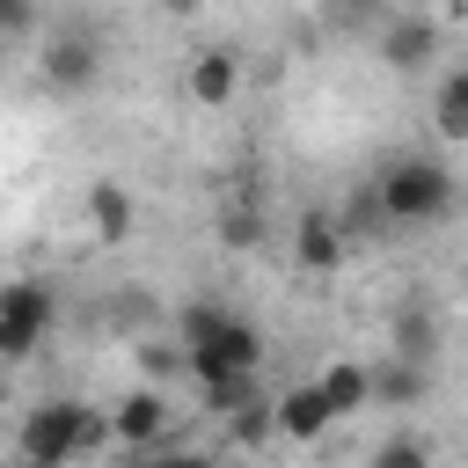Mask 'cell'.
Here are the masks:
<instances>
[{"mask_svg": "<svg viewBox=\"0 0 468 468\" xmlns=\"http://www.w3.org/2000/svg\"><path fill=\"white\" fill-rule=\"evenodd\" d=\"M292 263H300L307 278H336V271L351 263V234H344V219L322 212V205H307V212L292 219Z\"/></svg>", "mask_w": 468, "mask_h": 468, "instance_id": "obj_6", "label": "cell"}, {"mask_svg": "<svg viewBox=\"0 0 468 468\" xmlns=\"http://www.w3.org/2000/svg\"><path fill=\"white\" fill-rule=\"evenodd\" d=\"M431 58H439V15L410 7V15H395V22L380 29V66H388V73H424Z\"/></svg>", "mask_w": 468, "mask_h": 468, "instance_id": "obj_9", "label": "cell"}, {"mask_svg": "<svg viewBox=\"0 0 468 468\" xmlns=\"http://www.w3.org/2000/svg\"><path fill=\"white\" fill-rule=\"evenodd\" d=\"M431 132L446 146H468V66H446L431 80Z\"/></svg>", "mask_w": 468, "mask_h": 468, "instance_id": "obj_13", "label": "cell"}, {"mask_svg": "<svg viewBox=\"0 0 468 468\" xmlns=\"http://www.w3.org/2000/svg\"><path fill=\"white\" fill-rule=\"evenodd\" d=\"M373 197H380V212H388V227H439L453 205H461V183H453V168L446 161H431V154H395L380 176H373Z\"/></svg>", "mask_w": 468, "mask_h": 468, "instance_id": "obj_3", "label": "cell"}, {"mask_svg": "<svg viewBox=\"0 0 468 468\" xmlns=\"http://www.w3.org/2000/svg\"><path fill=\"white\" fill-rule=\"evenodd\" d=\"M314 380H322V395H329V410H336V417L373 410V366H366V358H329Z\"/></svg>", "mask_w": 468, "mask_h": 468, "instance_id": "obj_12", "label": "cell"}, {"mask_svg": "<svg viewBox=\"0 0 468 468\" xmlns=\"http://www.w3.org/2000/svg\"><path fill=\"white\" fill-rule=\"evenodd\" d=\"M176 351H183V373L212 395V410H234L263 366V329L219 300H190L176 314Z\"/></svg>", "mask_w": 468, "mask_h": 468, "instance_id": "obj_1", "label": "cell"}, {"mask_svg": "<svg viewBox=\"0 0 468 468\" xmlns=\"http://www.w3.org/2000/svg\"><path fill=\"white\" fill-rule=\"evenodd\" d=\"M227 417V431L241 439V446H263V439H278V402H256V388L234 402V410H219Z\"/></svg>", "mask_w": 468, "mask_h": 468, "instance_id": "obj_15", "label": "cell"}, {"mask_svg": "<svg viewBox=\"0 0 468 468\" xmlns=\"http://www.w3.org/2000/svg\"><path fill=\"white\" fill-rule=\"evenodd\" d=\"M366 468H431V439L424 431H410V424H395L380 446H373V461Z\"/></svg>", "mask_w": 468, "mask_h": 468, "instance_id": "obj_16", "label": "cell"}, {"mask_svg": "<svg viewBox=\"0 0 468 468\" xmlns=\"http://www.w3.org/2000/svg\"><path fill=\"white\" fill-rule=\"evenodd\" d=\"M410 402H424V366L380 358L373 366V410H410Z\"/></svg>", "mask_w": 468, "mask_h": 468, "instance_id": "obj_14", "label": "cell"}, {"mask_svg": "<svg viewBox=\"0 0 468 468\" xmlns=\"http://www.w3.org/2000/svg\"><path fill=\"white\" fill-rule=\"evenodd\" d=\"M102 439H110V410H88V402H73V395H51V402H37V410L15 424V461H22V468H73V461H88Z\"/></svg>", "mask_w": 468, "mask_h": 468, "instance_id": "obj_2", "label": "cell"}, {"mask_svg": "<svg viewBox=\"0 0 468 468\" xmlns=\"http://www.w3.org/2000/svg\"><path fill=\"white\" fill-rule=\"evenodd\" d=\"M219 241H227V249H256V241H263V219H256V205H241V212L227 205V212H219Z\"/></svg>", "mask_w": 468, "mask_h": 468, "instance_id": "obj_19", "label": "cell"}, {"mask_svg": "<svg viewBox=\"0 0 468 468\" xmlns=\"http://www.w3.org/2000/svg\"><path fill=\"white\" fill-rule=\"evenodd\" d=\"M80 212H88V234L95 241H124L132 234V219H139V205H132V190L124 183H88V197H80Z\"/></svg>", "mask_w": 468, "mask_h": 468, "instance_id": "obj_11", "label": "cell"}, {"mask_svg": "<svg viewBox=\"0 0 468 468\" xmlns=\"http://www.w3.org/2000/svg\"><path fill=\"white\" fill-rule=\"evenodd\" d=\"M58 329V300L44 278H15L0 292V358H37V344Z\"/></svg>", "mask_w": 468, "mask_h": 468, "instance_id": "obj_4", "label": "cell"}, {"mask_svg": "<svg viewBox=\"0 0 468 468\" xmlns=\"http://www.w3.org/2000/svg\"><path fill=\"white\" fill-rule=\"evenodd\" d=\"M44 80H51L58 95L95 88V80H102V37H95V29H58V37L44 44Z\"/></svg>", "mask_w": 468, "mask_h": 468, "instance_id": "obj_7", "label": "cell"}, {"mask_svg": "<svg viewBox=\"0 0 468 468\" xmlns=\"http://www.w3.org/2000/svg\"><path fill=\"white\" fill-rule=\"evenodd\" d=\"M431 344H439L431 314H424V307H402V314H395V358H410V366H431Z\"/></svg>", "mask_w": 468, "mask_h": 468, "instance_id": "obj_17", "label": "cell"}, {"mask_svg": "<svg viewBox=\"0 0 468 468\" xmlns=\"http://www.w3.org/2000/svg\"><path fill=\"white\" fill-rule=\"evenodd\" d=\"M7 29H15V37H29V0H7Z\"/></svg>", "mask_w": 468, "mask_h": 468, "instance_id": "obj_20", "label": "cell"}, {"mask_svg": "<svg viewBox=\"0 0 468 468\" xmlns=\"http://www.w3.org/2000/svg\"><path fill=\"white\" fill-rule=\"evenodd\" d=\"M161 439H176V395H168L161 380L124 388V395L110 402V446L139 453V446H161Z\"/></svg>", "mask_w": 468, "mask_h": 468, "instance_id": "obj_5", "label": "cell"}, {"mask_svg": "<svg viewBox=\"0 0 468 468\" xmlns=\"http://www.w3.org/2000/svg\"><path fill=\"white\" fill-rule=\"evenodd\" d=\"M380 7H395V15H410V7H424V0H380Z\"/></svg>", "mask_w": 468, "mask_h": 468, "instance_id": "obj_21", "label": "cell"}, {"mask_svg": "<svg viewBox=\"0 0 468 468\" xmlns=\"http://www.w3.org/2000/svg\"><path fill=\"white\" fill-rule=\"evenodd\" d=\"M124 468H212V453H197V446H176V439H161V446H139V453H124Z\"/></svg>", "mask_w": 468, "mask_h": 468, "instance_id": "obj_18", "label": "cell"}, {"mask_svg": "<svg viewBox=\"0 0 468 468\" xmlns=\"http://www.w3.org/2000/svg\"><path fill=\"white\" fill-rule=\"evenodd\" d=\"M329 424H336V410H329L322 380H292V388L278 395V439H292V446H314Z\"/></svg>", "mask_w": 468, "mask_h": 468, "instance_id": "obj_10", "label": "cell"}, {"mask_svg": "<svg viewBox=\"0 0 468 468\" xmlns=\"http://www.w3.org/2000/svg\"><path fill=\"white\" fill-rule=\"evenodd\" d=\"M183 95H190L197 110H227V102L241 95V51H234V44L190 51V58H183Z\"/></svg>", "mask_w": 468, "mask_h": 468, "instance_id": "obj_8", "label": "cell"}]
</instances>
